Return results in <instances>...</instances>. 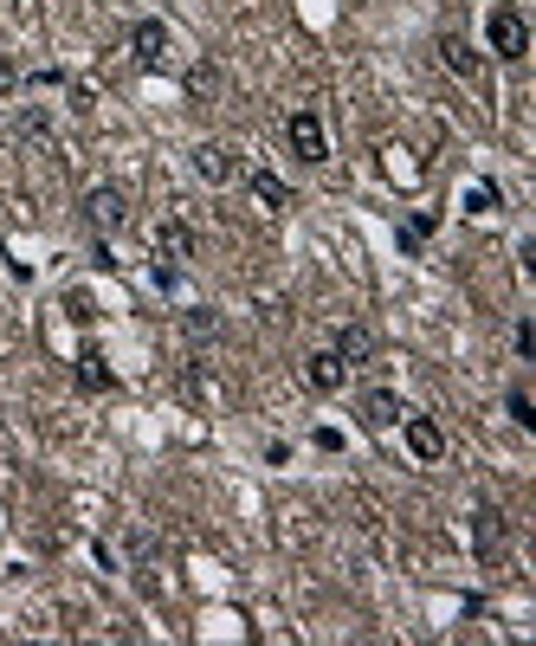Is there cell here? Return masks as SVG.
Segmentation results:
<instances>
[{
  "mask_svg": "<svg viewBox=\"0 0 536 646\" xmlns=\"http://www.w3.org/2000/svg\"><path fill=\"white\" fill-rule=\"evenodd\" d=\"M485 52L504 59V65H517V59L530 52V27H524L517 7H492V13H485Z\"/></svg>",
  "mask_w": 536,
  "mask_h": 646,
  "instance_id": "cell-1",
  "label": "cell"
},
{
  "mask_svg": "<svg viewBox=\"0 0 536 646\" xmlns=\"http://www.w3.org/2000/svg\"><path fill=\"white\" fill-rule=\"evenodd\" d=\"M285 143H291V155H298L305 168L330 162V130H323V116L317 111H291L285 116Z\"/></svg>",
  "mask_w": 536,
  "mask_h": 646,
  "instance_id": "cell-2",
  "label": "cell"
},
{
  "mask_svg": "<svg viewBox=\"0 0 536 646\" xmlns=\"http://www.w3.org/2000/svg\"><path fill=\"white\" fill-rule=\"evenodd\" d=\"M123 221H130V194H123V188H111V182H104V188L84 194V227L97 233V239H111Z\"/></svg>",
  "mask_w": 536,
  "mask_h": 646,
  "instance_id": "cell-3",
  "label": "cell"
},
{
  "mask_svg": "<svg viewBox=\"0 0 536 646\" xmlns=\"http://www.w3.org/2000/svg\"><path fill=\"white\" fill-rule=\"evenodd\" d=\"M194 175L214 182V188H233V182L246 175V162H239L233 143H194Z\"/></svg>",
  "mask_w": 536,
  "mask_h": 646,
  "instance_id": "cell-4",
  "label": "cell"
},
{
  "mask_svg": "<svg viewBox=\"0 0 536 646\" xmlns=\"http://www.w3.org/2000/svg\"><path fill=\"white\" fill-rule=\"evenodd\" d=\"M472 550H478L485 563H498L504 550H511V517H504L498 504H478V511H472Z\"/></svg>",
  "mask_w": 536,
  "mask_h": 646,
  "instance_id": "cell-5",
  "label": "cell"
},
{
  "mask_svg": "<svg viewBox=\"0 0 536 646\" xmlns=\"http://www.w3.org/2000/svg\"><path fill=\"white\" fill-rule=\"evenodd\" d=\"M401 433H408V453L421 459V465H440L446 459V427L433 414H401Z\"/></svg>",
  "mask_w": 536,
  "mask_h": 646,
  "instance_id": "cell-6",
  "label": "cell"
},
{
  "mask_svg": "<svg viewBox=\"0 0 536 646\" xmlns=\"http://www.w3.org/2000/svg\"><path fill=\"white\" fill-rule=\"evenodd\" d=\"M408 414V401L394 394V388H362V401H355V420L369 427V433H388V427H401Z\"/></svg>",
  "mask_w": 536,
  "mask_h": 646,
  "instance_id": "cell-7",
  "label": "cell"
},
{
  "mask_svg": "<svg viewBox=\"0 0 536 646\" xmlns=\"http://www.w3.org/2000/svg\"><path fill=\"white\" fill-rule=\"evenodd\" d=\"M168 45H175V39H168L162 20H136V27H130V59H136L143 72H155V65L168 59Z\"/></svg>",
  "mask_w": 536,
  "mask_h": 646,
  "instance_id": "cell-8",
  "label": "cell"
},
{
  "mask_svg": "<svg viewBox=\"0 0 536 646\" xmlns=\"http://www.w3.org/2000/svg\"><path fill=\"white\" fill-rule=\"evenodd\" d=\"M349 381V362L337 356V349H317V356H305V388L310 394H337Z\"/></svg>",
  "mask_w": 536,
  "mask_h": 646,
  "instance_id": "cell-9",
  "label": "cell"
},
{
  "mask_svg": "<svg viewBox=\"0 0 536 646\" xmlns=\"http://www.w3.org/2000/svg\"><path fill=\"white\" fill-rule=\"evenodd\" d=\"M440 65H446L453 78H478L485 72V52H478L465 33H440Z\"/></svg>",
  "mask_w": 536,
  "mask_h": 646,
  "instance_id": "cell-10",
  "label": "cell"
},
{
  "mask_svg": "<svg viewBox=\"0 0 536 646\" xmlns=\"http://www.w3.org/2000/svg\"><path fill=\"white\" fill-rule=\"evenodd\" d=\"M150 239H155V259H175V266H182V259H194V246H200L188 221H155Z\"/></svg>",
  "mask_w": 536,
  "mask_h": 646,
  "instance_id": "cell-11",
  "label": "cell"
},
{
  "mask_svg": "<svg viewBox=\"0 0 536 646\" xmlns=\"http://www.w3.org/2000/svg\"><path fill=\"white\" fill-rule=\"evenodd\" d=\"M78 388H84V394H111L116 388V376H111V362H104V349H97V342H84V349H78Z\"/></svg>",
  "mask_w": 536,
  "mask_h": 646,
  "instance_id": "cell-12",
  "label": "cell"
},
{
  "mask_svg": "<svg viewBox=\"0 0 536 646\" xmlns=\"http://www.w3.org/2000/svg\"><path fill=\"white\" fill-rule=\"evenodd\" d=\"M330 349L343 356L349 369H362V362H375V337H369L362 324H343V330H337V342H330Z\"/></svg>",
  "mask_w": 536,
  "mask_h": 646,
  "instance_id": "cell-13",
  "label": "cell"
},
{
  "mask_svg": "<svg viewBox=\"0 0 536 646\" xmlns=\"http://www.w3.org/2000/svg\"><path fill=\"white\" fill-rule=\"evenodd\" d=\"M220 91H227V72H220L214 59H200V65H188V98H194V104H214Z\"/></svg>",
  "mask_w": 536,
  "mask_h": 646,
  "instance_id": "cell-14",
  "label": "cell"
},
{
  "mask_svg": "<svg viewBox=\"0 0 536 646\" xmlns=\"http://www.w3.org/2000/svg\"><path fill=\"white\" fill-rule=\"evenodd\" d=\"M498 207H504L498 182H472V188H465V214H472V221H485V214H498Z\"/></svg>",
  "mask_w": 536,
  "mask_h": 646,
  "instance_id": "cell-15",
  "label": "cell"
},
{
  "mask_svg": "<svg viewBox=\"0 0 536 646\" xmlns=\"http://www.w3.org/2000/svg\"><path fill=\"white\" fill-rule=\"evenodd\" d=\"M252 194H259V207H271V214H285V207H291V201H298V194L285 188V182H278V175H266V168H259V175H252Z\"/></svg>",
  "mask_w": 536,
  "mask_h": 646,
  "instance_id": "cell-16",
  "label": "cell"
},
{
  "mask_svg": "<svg viewBox=\"0 0 536 646\" xmlns=\"http://www.w3.org/2000/svg\"><path fill=\"white\" fill-rule=\"evenodd\" d=\"M504 414L517 420L524 433L536 427V408H530V388H524V381H511V388H504Z\"/></svg>",
  "mask_w": 536,
  "mask_h": 646,
  "instance_id": "cell-17",
  "label": "cell"
},
{
  "mask_svg": "<svg viewBox=\"0 0 536 646\" xmlns=\"http://www.w3.org/2000/svg\"><path fill=\"white\" fill-rule=\"evenodd\" d=\"M59 305H65V317H72V324H97V298H91V291H65Z\"/></svg>",
  "mask_w": 536,
  "mask_h": 646,
  "instance_id": "cell-18",
  "label": "cell"
},
{
  "mask_svg": "<svg viewBox=\"0 0 536 646\" xmlns=\"http://www.w3.org/2000/svg\"><path fill=\"white\" fill-rule=\"evenodd\" d=\"M182 330H188L194 342H207V337H220V317H214V310H188V317H182Z\"/></svg>",
  "mask_w": 536,
  "mask_h": 646,
  "instance_id": "cell-19",
  "label": "cell"
},
{
  "mask_svg": "<svg viewBox=\"0 0 536 646\" xmlns=\"http://www.w3.org/2000/svg\"><path fill=\"white\" fill-rule=\"evenodd\" d=\"M440 227V214H414V221H408V227H401V246H408V253H414V246H421L426 233Z\"/></svg>",
  "mask_w": 536,
  "mask_h": 646,
  "instance_id": "cell-20",
  "label": "cell"
},
{
  "mask_svg": "<svg viewBox=\"0 0 536 646\" xmlns=\"http://www.w3.org/2000/svg\"><path fill=\"white\" fill-rule=\"evenodd\" d=\"M517 362H536V324L517 317Z\"/></svg>",
  "mask_w": 536,
  "mask_h": 646,
  "instance_id": "cell-21",
  "label": "cell"
},
{
  "mask_svg": "<svg viewBox=\"0 0 536 646\" xmlns=\"http://www.w3.org/2000/svg\"><path fill=\"white\" fill-rule=\"evenodd\" d=\"M45 130H52V116L39 111V104L33 111H20V136H45Z\"/></svg>",
  "mask_w": 536,
  "mask_h": 646,
  "instance_id": "cell-22",
  "label": "cell"
},
{
  "mask_svg": "<svg viewBox=\"0 0 536 646\" xmlns=\"http://www.w3.org/2000/svg\"><path fill=\"white\" fill-rule=\"evenodd\" d=\"M150 278H155V291H175V285H182V271L168 266V259H155V271H150Z\"/></svg>",
  "mask_w": 536,
  "mask_h": 646,
  "instance_id": "cell-23",
  "label": "cell"
},
{
  "mask_svg": "<svg viewBox=\"0 0 536 646\" xmlns=\"http://www.w3.org/2000/svg\"><path fill=\"white\" fill-rule=\"evenodd\" d=\"M7 91H20V65H13V59L0 52V98H7Z\"/></svg>",
  "mask_w": 536,
  "mask_h": 646,
  "instance_id": "cell-24",
  "label": "cell"
},
{
  "mask_svg": "<svg viewBox=\"0 0 536 646\" xmlns=\"http://www.w3.org/2000/svg\"><path fill=\"white\" fill-rule=\"evenodd\" d=\"M91 104H97V98H91L84 84H72V116H91Z\"/></svg>",
  "mask_w": 536,
  "mask_h": 646,
  "instance_id": "cell-25",
  "label": "cell"
}]
</instances>
